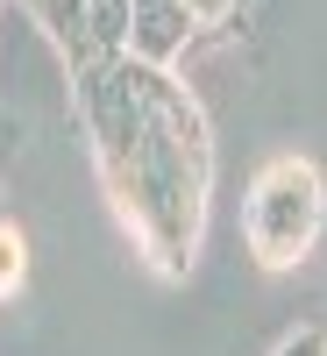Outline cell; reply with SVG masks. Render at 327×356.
<instances>
[{
    "instance_id": "1",
    "label": "cell",
    "mask_w": 327,
    "mask_h": 356,
    "mask_svg": "<svg viewBox=\"0 0 327 356\" xmlns=\"http://www.w3.org/2000/svg\"><path fill=\"white\" fill-rule=\"evenodd\" d=\"M72 114L135 250L164 278H185L199 264L206 200H214V129L192 86L135 57H107L72 79Z\"/></svg>"
},
{
    "instance_id": "2",
    "label": "cell",
    "mask_w": 327,
    "mask_h": 356,
    "mask_svg": "<svg viewBox=\"0 0 327 356\" xmlns=\"http://www.w3.org/2000/svg\"><path fill=\"white\" fill-rule=\"evenodd\" d=\"M327 235V178L306 150H278L263 157L249 193H242V250L263 271H292L306 264Z\"/></svg>"
},
{
    "instance_id": "3",
    "label": "cell",
    "mask_w": 327,
    "mask_h": 356,
    "mask_svg": "<svg viewBox=\"0 0 327 356\" xmlns=\"http://www.w3.org/2000/svg\"><path fill=\"white\" fill-rule=\"evenodd\" d=\"M199 36H192V22L178 0H128V50L135 65H150V72H171L178 57H185Z\"/></svg>"
},
{
    "instance_id": "4",
    "label": "cell",
    "mask_w": 327,
    "mask_h": 356,
    "mask_svg": "<svg viewBox=\"0 0 327 356\" xmlns=\"http://www.w3.org/2000/svg\"><path fill=\"white\" fill-rule=\"evenodd\" d=\"M85 43H93L100 65L121 57L128 50V0H85Z\"/></svg>"
},
{
    "instance_id": "5",
    "label": "cell",
    "mask_w": 327,
    "mask_h": 356,
    "mask_svg": "<svg viewBox=\"0 0 327 356\" xmlns=\"http://www.w3.org/2000/svg\"><path fill=\"white\" fill-rule=\"evenodd\" d=\"M192 22V36H235V22H242L249 0H178Z\"/></svg>"
},
{
    "instance_id": "6",
    "label": "cell",
    "mask_w": 327,
    "mask_h": 356,
    "mask_svg": "<svg viewBox=\"0 0 327 356\" xmlns=\"http://www.w3.org/2000/svg\"><path fill=\"white\" fill-rule=\"evenodd\" d=\"M22 278H28V243H22V228L0 214V300H15Z\"/></svg>"
},
{
    "instance_id": "7",
    "label": "cell",
    "mask_w": 327,
    "mask_h": 356,
    "mask_svg": "<svg viewBox=\"0 0 327 356\" xmlns=\"http://www.w3.org/2000/svg\"><path fill=\"white\" fill-rule=\"evenodd\" d=\"M271 356H327V335H320V328H299V335H285Z\"/></svg>"
}]
</instances>
